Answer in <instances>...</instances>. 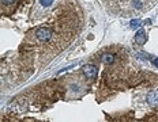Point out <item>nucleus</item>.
<instances>
[{
    "label": "nucleus",
    "mask_w": 158,
    "mask_h": 122,
    "mask_svg": "<svg viewBox=\"0 0 158 122\" xmlns=\"http://www.w3.org/2000/svg\"><path fill=\"white\" fill-rule=\"evenodd\" d=\"M83 73L87 79H95L97 75H98V69L95 68L94 65L89 64V65H85L83 67Z\"/></svg>",
    "instance_id": "f257e3e1"
},
{
    "label": "nucleus",
    "mask_w": 158,
    "mask_h": 122,
    "mask_svg": "<svg viewBox=\"0 0 158 122\" xmlns=\"http://www.w3.org/2000/svg\"><path fill=\"white\" fill-rule=\"evenodd\" d=\"M146 33H144L143 29H140V30H138V33L135 34V42H136L138 45H143L144 42H146Z\"/></svg>",
    "instance_id": "f03ea898"
},
{
    "label": "nucleus",
    "mask_w": 158,
    "mask_h": 122,
    "mask_svg": "<svg viewBox=\"0 0 158 122\" xmlns=\"http://www.w3.org/2000/svg\"><path fill=\"white\" fill-rule=\"evenodd\" d=\"M147 99H149V103L151 104V106L158 104V92L157 91H151L149 94V96H147Z\"/></svg>",
    "instance_id": "7ed1b4c3"
},
{
    "label": "nucleus",
    "mask_w": 158,
    "mask_h": 122,
    "mask_svg": "<svg viewBox=\"0 0 158 122\" xmlns=\"http://www.w3.org/2000/svg\"><path fill=\"white\" fill-rule=\"evenodd\" d=\"M101 61H102L104 64H112V62L114 61V57H113V54L105 53V54L101 56Z\"/></svg>",
    "instance_id": "20e7f679"
},
{
    "label": "nucleus",
    "mask_w": 158,
    "mask_h": 122,
    "mask_svg": "<svg viewBox=\"0 0 158 122\" xmlns=\"http://www.w3.org/2000/svg\"><path fill=\"white\" fill-rule=\"evenodd\" d=\"M16 3H18V0H2V7L3 10H7L10 7H14Z\"/></svg>",
    "instance_id": "39448f33"
},
{
    "label": "nucleus",
    "mask_w": 158,
    "mask_h": 122,
    "mask_svg": "<svg viewBox=\"0 0 158 122\" xmlns=\"http://www.w3.org/2000/svg\"><path fill=\"white\" fill-rule=\"evenodd\" d=\"M131 6H132V8H135V10H142L143 2L142 0H132V2H131Z\"/></svg>",
    "instance_id": "423d86ee"
},
{
    "label": "nucleus",
    "mask_w": 158,
    "mask_h": 122,
    "mask_svg": "<svg viewBox=\"0 0 158 122\" xmlns=\"http://www.w3.org/2000/svg\"><path fill=\"white\" fill-rule=\"evenodd\" d=\"M140 26V21H131V27L132 29H136Z\"/></svg>",
    "instance_id": "0eeeda50"
},
{
    "label": "nucleus",
    "mask_w": 158,
    "mask_h": 122,
    "mask_svg": "<svg viewBox=\"0 0 158 122\" xmlns=\"http://www.w3.org/2000/svg\"><path fill=\"white\" fill-rule=\"evenodd\" d=\"M153 64H154V65H156V67L158 68V57H156V58H154V60H153Z\"/></svg>",
    "instance_id": "6e6552de"
}]
</instances>
